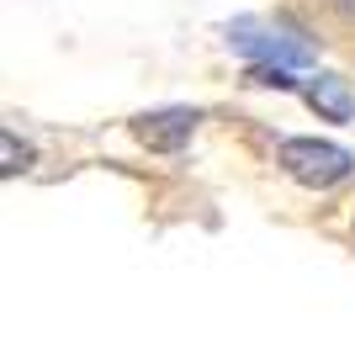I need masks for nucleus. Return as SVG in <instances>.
Returning <instances> with one entry per match:
<instances>
[{
  "mask_svg": "<svg viewBox=\"0 0 355 355\" xmlns=\"http://www.w3.org/2000/svg\"><path fill=\"white\" fill-rule=\"evenodd\" d=\"M228 43H234V53H244L250 64H282V69H308L313 64V48L302 43L292 27L260 21V16H239L234 27H228Z\"/></svg>",
  "mask_w": 355,
  "mask_h": 355,
  "instance_id": "obj_1",
  "label": "nucleus"
},
{
  "mask_svg": "<svg viewBox=\"0 0 355 355\" xmlns=\"http://www.w3.org/2000/svg\"><path fill=\"white\" fill-rule=\"evenodd\" d=\"M282 170L297 186H308V191H329V186L350 180L355 159L340 144H324V138H286L282 144Z\"/></svg>",
  "mask_w": 355,
  "mask_h": 355,
  "instance_id": "obj_2",
  "label": "nucleus"
},
{
  "mask_svg": "<svg viewBox=\"0 0 355 355\" xmlns=\"http://www.w3.org/2000/svg\"><path fill=\"white\" fill-rule=\"evenodd\" d=\"M196 112H186V106H170V112H148V117H138L133 122V133H138V144H148V148H159V154H170V148H180L186 138L196 133Z\"/></svg>",
  "mask_w": 355,
  "mask_h": 355,
  "instance_id": "obj_3",
  "label": "nucleus"
},
{
  "mask_svg": "<svg viewBox=\"0 0 355 355\" xmlns=\"http://www.w3.org/2000/svg\"><path fill=\"white\" fill-rule=\"evenodd\" d=\"M308 106L318 112V117H329V122H350L355 117L350 80H340V74H318V80H308Z\"/></svg>",
  "mask_w": 355,
  "mask_h": 355,
  "instance_id": "obj_4",
  "label": "nucleus"
},
{
  "mask_svg": "<svg viewBox=\"0 0 355 355\" xmlns=\"http://www.w3.org/2000/svg\"><path fill=\"white\" fill-rule=\"evenodd\" d=\"M21 170H32V148L16 144V133L6 128V133H0V175L11 180V175H21Z\"/></svg>",
  "mask_w": 355,
  "mask_h": 355,
  "instance_id": "obj_5",
  "label": "nucleus"
},
{
  "mask_svg": "<svg viewBox=\"0 0 355 355\" xmlns=\"http://www.w3.org/2000/svg\"><path fill=\"white\" fill-rule=\"evenodd\" d=\"M334 11H340V16H350V21H355V0H334Z\"/></svg>",
  "mask_w": 355,
  "mask_h": 355,
  "instance_id": "obj_6",
  "label": "nucleus"
}]
</instances>
